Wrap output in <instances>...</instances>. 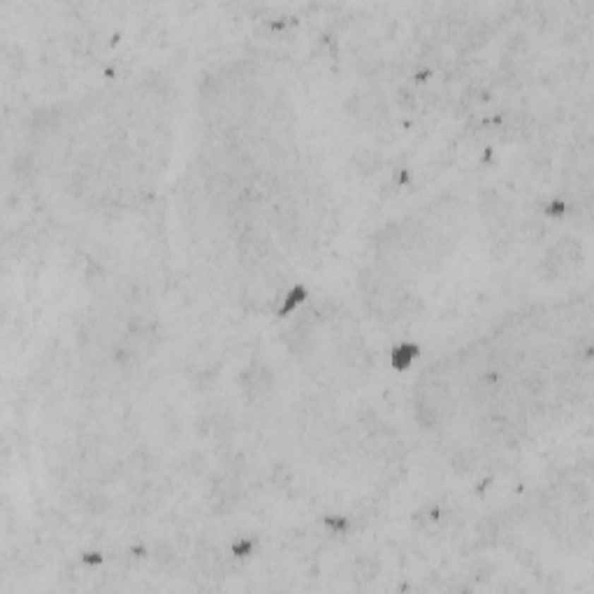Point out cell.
<instances>
[{"label":"cell","instance_id":"6da1fadb","mask_svg":"<svg viewBox=\"0 0 594 594\" xmlns=\"http://www.w3.org/2000/svg\"><path fill=\"white\" fill-rule=\"evenodd\" d=\"M422 355V348L416 341H400L390 348V367L395 372H406L413 367V362Z\"/></svg>","mask_w":594,"mask_h":594},{"label":"cell","instance_id":"7a4b0ae2","mask_svg":"<svg viewBox=\"0 0 594 594\" xmlns=\"http://www.w3.org/2000/svg\"><path fill=\"white\" fill-rule=\"evenodd\" d=\"M307 297H309V288L304 286V283H295V286H290V288L286 290V295H283L279 309H276V316L286 319V316L295 314L297 309L307 302Z\"/></svg>","mask_w":594,"mask_h":594},{"label":"cell","instance_id":"3957f363","mask_svg":"<svg viewBox=\"0 0 594 594\" xmlns=\"http://www.w3.org/2000/svg\"><path fill=\"white\" fill-rule=\"evenodd\" d=\"M323 527L335 536H348L353 530V520L346 513H328L323 516Z\"/></svg>","mask_w":594,"mask_h":594},{"label":"cell","instance_id":"277c9868","mask_svg":"<svg viewBox=\"0 0 594 594\" xmlns=\"http://www.w3.org/2000/svg\"><path fill=\"white\" fill-rule=\"evenodd\" d=\"M258 550V541L254 536H239V539H234L230 543V555L234 559H249L254 557Z\"/></svg>","mask_w":594,"mask_h":594}]
</instances>
